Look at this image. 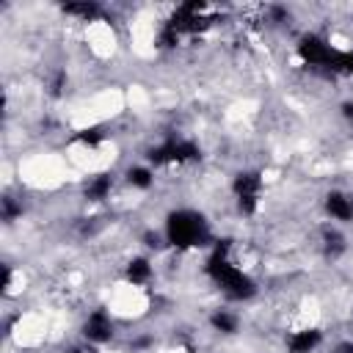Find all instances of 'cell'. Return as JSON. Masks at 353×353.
<instances>
[{
    "mask_svg": "<svg viewBox=\"0 0 353 353\" xmlns=\"http://www.w3.org/2000/svg\"><path fill=\"white\" fill-rule=\"evenodd\" d=\"M163 234H165V243L176 251H190V248H212L215 237H212V229H210V221L199 212V210H190V207H179V210H171L165 215V223H163Z\"/></svg>",
    "mask_w": 353,
    "mask_h": 353,
    "instance_id": "7a4b0ae2",
    "label": "cell"
},
{
    "mask_svg": "<svg viewBox=\"0 0 353 353\" xmlns=\"http://www.w3.org/2000/svg\"><path fill=\"white\" fill-rule=\"evenodd\" d=\"M105 138H108V132L102 127H83L69 138V143H80L85 149H97L99 143H105Z\"/></svg>",
    "mask_w": 353,
    "mask_h": 353,
    "instance_id": "9a60e30c",
    "label": "cell"
},
{
    "mask_svg": "<svg viewBox=\"0 0 353 353\" xmlns=\"http://www.w3.org/2000/svg\"><path fill=\"white\" fill-rule=\"evenodd\" d=\"M210 328L218 331V334L232 336V334H237V328H240V317H237L234 312H229V309H215V312L210 314Z\"/></svg>",
    "mask_w": 353,
    "mask_h": 353,
    "instance_id": "4fadbf2b",
    "label": "cell"
},
{
    "mask_svg": "<svg viewBox=\"0 0 353 353\" xmlns=\"http://www.w3.org/2000/svg\"><path fill=\"white\" fill-rule=\"evenodd\" d=\"M331 353H353V339H342L331 347Z\"/></svg>",
    "mask_w": 353,
    "mask_h": 353,
    "instance_id": "7402d4cb",
    "label": "cell"
},
{
    "mask_svg": "<svg viewBox=\"0 0 353 353\" xmlns=\"http://www.w3.org/2000/svg\"><path fill=\"white\" fill-rule=\"evenodd\" d=\"M149 345H152V339H149V336H143V339H138V342H135V347H138V350H143V347H149Z\"/></svg>",
    "mask_w": 353,
    "mask_h": 353,
    "instance_id": "d4e9b609",
    "label": "cell"
},
{
    "mask_svg": "<svg viewBox=\"0 0 353 353\" xmlns=\"http://www.w3.org/2000/svg\"><path fill=\"white\" fill-rule=\"evenodd\" d=\"M61 11H63L66 17L80 19V22H97V19H102V17H105V8H102L99 3H94V0H74V3H63V6H61Z\"/></svg>",
    "mask_w": 353,
    "mask_h": 353,
    "instance_id": "30bf717a",
    "label": "cell"
},
{
    "mask_svg": "<svg viewBox=\"0 0 353 353\" xmlns=\"http://www.w3.org/2000/svg\"><path fill=\"white\" fill-rule=\"evenodd\" d=\"M69 353H97V345H74V347H69Z\"/></svg>",
    "mask_w": 353,
    "mask_h": 353,
    "instance_id": "603a6c76",
    "label": "cell"
},
{
    "mask_svg": "<svg viewBox=\"0 0 353 353\" xmlns=\"http://www.w3.org/2000/svg\"><path fill=\"white\" fill-rule=\"evenodd\" d=\"M0 215H3L6 223H14V221L22 215V204H17L14 196H3V199H0Z\"/></svg>",
    "mask_w": 353,
    "mask_h": 353,
    "instance_id": "e0dca14e",
    "label": "cell"
},
{
    "mask_svg": "<svg viewBox=\"0 0 353 353\" xmlns=\"http://www.w3.org/2000/svg\"><path fill=\"white\" fill-rule=\"evenodd\" d=\"M328 74L353 77V50H336V58H334V63H331Z\"/></svg>",
    "mask_w": 353,
    "mask_h": 353,
    "instance_id": "2e32d148",
    "label": "cell"
},
{
    "mask_svg": "<svg viewBox=\"0 0 353 353\" xmlns=\"http://www.w3.org/2000/svg\"><path fill=\"white\" fill-rule=\"evenodd\" d=\"M110 193H113V174L110 171H99V174L88 176L85 185H83V199L91 201V204L105 201Z\"/></svg>",
    "mask_w": 353,
    "mask_h": 353,
    "instance_id": "9c48e42d",
    "label": "cell"
},
{
    "mask_svg": "<svg viewBox=\"0 0 353 353\" xmlns=\"http://www.w3.org/2000/svg\"><path fill=\"white\" fill-rule=\"evenodd\" d=\"M320 245H323V256L325 259H339L342 254H345V248H347V243H345V234L336 229V226H325L323 232H320Z\"/></svg>",
    "mask_w": 353,
    "mask_h": 353,
    "instance_id": "7c38bea8",
    "label": "cell"
},
{
    "mask_svg": "<svg viewBox=\"0 0 353 353\" xmlns=\"http://www.w3.org/2000/svg\"><path fill=\"white\" fill-rule=\"evenodd\" d=\"M201 160V146L190 138H165L157 146L146 149V163L149 165H190Z\"/></svg>",
    "mask_w": 353,
    "mask_h": 353,
    "instance_id": "3957f363",
    "label": "cell"
},
{
    "mask_svg": "<svg viewBox=\"0 0 353 353\" xmlns=\"http://www.w3.org/2000/svg\"><path fill=\"white\" fill-rule=\"evenodd\" d=\"M141 243H143L146 248H152V251H160V248L165 245V234H163V232H154V229H146V232L141 234Z\"/></svg>",
    "mask_w": 353,
    "mask_h": 353,
    "instance_id": "d6986e66",
    "label": "cell"
},
{
    "mask_svg": "<svg viewBox=\"0 0 353 353\" xmlns=\"http://www.w3.org/2000/svg\"><path fill=\"white\" fill-rule=\"evenodd\" d=\"M66 83H69V77H66V72H63V69L52 72V77H50V83H47V91H50V97H63V91H66Z\"/></svg>",
    "mask_w": 353,
    "mask_h": 353,
    "instance_id": "ac0fdd59",
    "label": "cell"
},
{
    "mask_svg": "<svg viewBox=\"0 0 353 353\" xmlns=\"http://www.w3.org/2000/svg\"><path fill=\"white\" fill-rule=\"evenodd\" d=\"M232 240L229 237H215L212 248H210V256L204 262V273L207 279L234 303H243V301H251L256 295V281L232 262Z\"/></svg>",
    "mask_w": 353,
    "mask_h": 353,
    "instance_id": "6da1fadb",
    "label": "cell"
},
{
    "mask_svg": "<svg viewBox=\"0 0 353 353\" xmlns=\"http://www.w3.org/2000/svg\"><path fill=\"white\" fill-rule=\"evenodd\" d=\"M3 276H0V290H3V295H8V290H11V279H14V270H11V265L8 262H3Z\"/></svg>",
    "mask_w": 353,
    "mask_h": 353,
    "instance_id": "44dd1931",
    "label": "cell"
},
{
    "mask_svg": "<svg viewBox=\"0 0 353 353\" xmlns=\"http://www.w3.org/2000/svg\"><path fill=\"white\" fill-rule=\"evenodd\" d=\"M80 334H83V339H85L88 345H105V342L113 339L116 323H113V317H110L108 309H94V312H88V317L83 320Z\"/></svg>",
    "mask_w": 353,
    "mask_h": 353,
    "instance_id": "8992f818",
    "label": "cell"
},
{
    "mask_svg": "<svg viewBox=\"0 0 353 353\" xmlns=\"http://www.w3.org/2000/svg\"><path fill=\"white\" fill-rule=\"evenodd\" d=\"M323 210L331 221L339 223H350L353 221V196L345 190H328L323 199Z\"/></svg>",
    "mask_w": 353,
    "mask_h": 353,
    "instance_id": "52a82bcc",
    "label": "cell"
},
{
    "mask_svg": "<svg viewBox=\"0 0 353 353\" xmlns=\"http://www.w3.org/2000/svg\"><path fill=\"white\" fill-rule=\"evenodd\" d=\"M323 345V331L309 325V328H298L287 336V353H314Z\"/></svg>",
    "mask_w": 353,
    "mask_h": 353,
    "instance_id": "ba28073f",
    "label": "cell"
},
{
    "mask_svg": "<svg viewBox=\"0 0 353 353\" xmlns=\"http://www.w3.org/2000/svg\"><path fill=\"white\" fill-rule=\"evenodd\" d=\"M152 276H154V268H152V262H149L146 256H132V259L124 265V281L132 284V287L149 284Z\"/></svg>",
    "mask_w": 353,
    "mask_h": 353,
    "instance_id": "8fae6325",
    "label": "cell"
},
{
    "mask_svg": "<svg viewBox=\"0 0 353 353\" xmlns=\"http://www.w3.org/2000/svg\"><path fill=\"white\" fill-rule=\"evenodd\" d=\"M124 179L135 190H149L154 185V171H152V165H130L124 171Z\"/></svg>",
    "mask_w": 353,
    "mask_h": 353,
    "instance_id": "5bb4252c",
    "label": "cell"
},
{
    "mask_svg": "<svg viewBox=\"0 0 353 353\" xmlns=\"http://www.w3.org/2000/svg\"><path fill=\"white\" fill-rule=\"evenodd\" d=\"M268 22H276V25L290 22V8L287 6H279V3L268 6Z\"/></svg>",
    "mask_w": 353,
    "mask_h": 353,
    "instance_id": "ffe728a7",
    "label": "cell"
},
{
    "mask_svg": "<svg viewBox=\"0 0 353 353\" xmlns=\"http://www.w3.org/2000/svg\"><path fill=\"white\" fill-rule=\"evenodd\" d=\"M295 52H298V58H301L306 66L320 69V72H325V74H328V69H331V63H334V58H336V47H334L328 39H323L320 33H303V36L298 39V44H295Z\"/></svg>",
    "mask_w": 353,
    "mask_h": 353,
    "instance_id": "5b68a950",
    "label": "cell"
},
{
    "mask_svg": "<svg viewBox=\"0 0 353 353\" xmlns=\"http://www.w3.org/2000/svg\"><path fill=\"white\" fill-rule=\"evenodd\" d=\"M339 110H342V116H345L347 121H353V102H342V108H339Z\"/></svg>",
    "mask_w": 353,
    "mask_h": 353,
    "instance_id": "cb8c5ba5",
    "label": "cell"
},
{
    "mask_svg": "<svg viewBox=\"0 0 353 353\" xmlns=\"http://www.w3.org/2000/svg\"><path fill=\"white\" fill-rule=\"evenodd\" d=\"M262 174L254 171V168H245V171H237L234 179H232V196H234V204H237V212L243 218H254L256 210H259V201H262Z\"/></svg>",
    "mask_w": 353,
    "mask_h": 353,
    "instance_id": "277c9868",
    "label": "cell"
}]
</instances>
